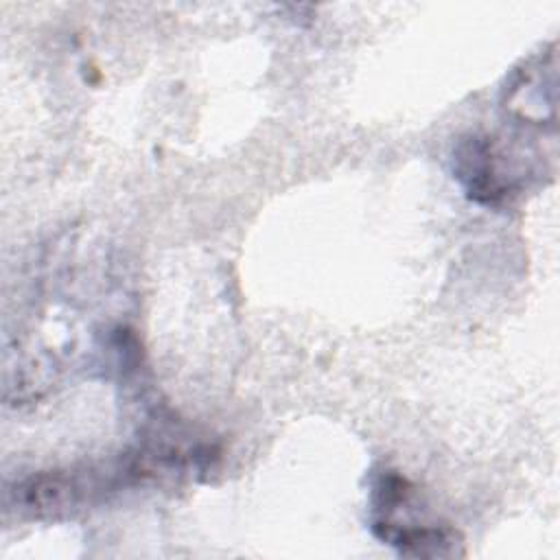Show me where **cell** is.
<instances>
[{"label": "cell", "instance_id": "4", "mask_svg": "<svg viewBox=\"0 0 560 560\" xmlns=\"http://www.w3.org/2000/svg\"><path fill=\"white\" fill-rule=\"evenodd\" d=\"M553 66L547 68L545 59L529 61L516 70L512 83L505 90V109L523 120L542 125L545 109L553 114Z\"/></svg>", "mask_w": 560, "mask_h": 560}, {"label": "cell", "instance_id": "1", "mask_svg": "<svg viewBox=\"0 0 560 560\" xmlns=\"http://www.w3.org/2000/svg\"><path fill=\"white\" fill-rule=\"evenodd\" d=\"M370 527L378 540L411 558H453L464 553L457 529L424 521L416 488L396 470H381L370 490Z\"/></svg>", "mask_w": 560, "mask_h": 560}, {"label": "cell", "instance_id": "2", "mask_svg": "<svg viewBox=\"0 0 560 560\" xmlns=\"http://www.w3.org/2000/svg\"><path fill=\"white\" fill-rule=\"evenodd\" d=\"M122 475L50 470L33 475L15 488V503L33 516H59L92 503L105 490H112Z\"/></svg>", "mask_w": 560, "mask_h": 560}, {"label": "cell", "instance_id": "3", "mask_svg": "<svg viewBox=\"0 0 560 560\" xmlns=\"http://www.w3.org/2000/svg\"><path fill=\"white\" fill-rule=\"evenodd\" d=\"M492 138L481 133L462 136L451 153L453 175L466 195L483 206H497L512 192L510 177L501 171Z\"/></svg>", "mask_w": 560, "mask_h": 560}]
</instances>
